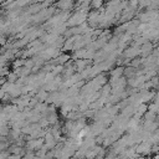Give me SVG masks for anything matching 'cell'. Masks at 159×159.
I'll use <instances>...</instances> for the list:
<instances>
[{"instance_id": "obj_1", "label": "cell", "mask_w": 159, "mask_h": 159, "mask_svg": "<svg viewBox=\"0 0 159 159\" xmlns=\"http://www.w3.org/2000/svg\"><path fill=\"white\" fill-rule=\"evenodd\" d=\"M1 1H5V0H0V2H1Z\"/></svg>"}]
</instances>
